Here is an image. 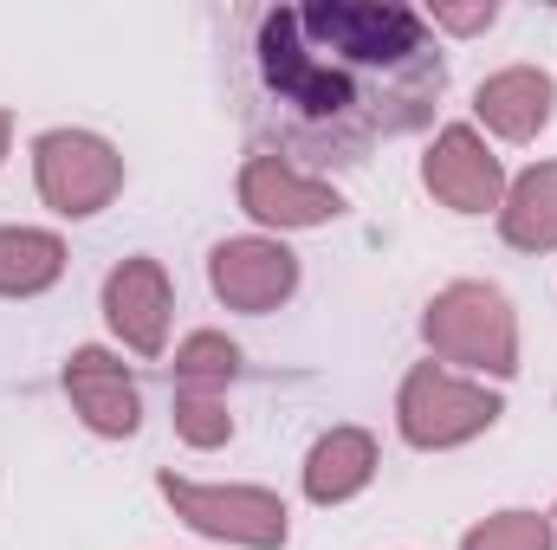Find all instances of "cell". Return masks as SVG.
Instances as JSON below:
<instances>
[{"label": "cell", "mask_w": 557, "mask_h": 550, "mask_svg": "<svg viewBox=\"0 0 557 550\" xmlns=\"http://www.w3.org/2000/svg\"><path fill=\"white\" fill-rule=\"evenodd\" d=\"M447 65L434 26L396 0H311L253 20V130L273 155L363 162L434 117Z\"/></svg>", "instance_id": "6da1fadb"}, {"label": "cell", "mask_w": 557, "mask_h": 550, "mask_svg": "<svg viewBox=\"0 0 557 550\" xmlns=\"http://www.w3.org/2000/svg\"><path fill=\"white\" fill-rule=\"evenodd\" d=\"M421 337L441 363H460L473 376H493L506 383L519 370V317H512V298L486 278H454L428 298L421 311Z\"/></svg>", "instance_id": "7a4b0ae2"}, {"label": "cell", "mask_w": 557, "mask_h": 550, "mask_svg": "<svg viewBox=\"0 0 557 550\" xmlns=\"http://www.w3.org/2000/svg\"><path fill=\"white\" fill-rule=\"evenodd\" d=\"M506 414V402L473 383V376H454L447 363H416L403 376V396H396V427L403 440L421 453H447V447H467L480 440L493 421Z\"/></svg>", "instance_id": "3957f363"}, {"label": "cell", "mask_w": 557, "mask_h": 550, "mask_svg": "<svg viewBox=\"0 0 557 550\" xmlns=\"http://www.w3.org/2000/svg\"><path fill=\"white\" fill-rule=\"evenodd\" d=\"M156 492L169 499V512H175L188 532H201V538H214V545L278 550L292 538V512H285V499L267 492V486H208V479H175V473H162Z\"/></svg>", "instance_id": "277c9868"}, {"label": "cell", "mask_w": 557, "mask_h": 550, "mask_svg": "<svg viewBox=\"0 0 557 550\" xmlns=\"http://www.w3.org/2000/svg\"><path fill=\"white\" fill-rule=\"evenodd\" d=\"M33 182L52 214L91 221L124 195V155L98 130H46L33 142Z\"/></svg>", "instance_id": "5b68a950"}, {"label": "cell", "mask_w": 557, "mask_h": 550, "mask_svg": "<svg viewBox=\"0 0 557 550\" xmlns=\"http://www.w3.org/2000/svg\"><path fill=\"white\" fill-rule=\"evenodd\" d=\"M208 285H214V298L227 311L267 317L298 291V253L273 234H234V240H221L208 253Z\"/></svg>", "instance_id": "8992f818"}, {"label": "cell", "mask_w": 557, "mask_h": 550, "mask_svg": "<svg viewBox=\"0 0 557 550\" xmlns=\"http://www.w3.org/2000/svg\"><path fill=\"white\" fill-rule=\"evenodd\" d=\"M240 208L260 221V227H278V234H298V227H324V221H337L344 214V195L324 182V175H311V168H298V162H285V155H247V168H240Z\"/></svg>", "instance_id": "52a82bcc"}, {"label": "cell", "mask_w": 557, "mask_h": 550, "mask_svg": "<svg viewBox=\"0 0 557 550\" xmlns=\"http://www.w3.org/2000/svg\"><path fill=\"white\" fill-rule=\"evenodd\" d=\"M421 182L454 214H486V208L499 214V201H506V162L493 155V142L480 137L473 124H447L441 137L428 142Z\"/></svg>", "instance_id": "ba28073f"}, {"label": "cell", "mask_w": 557, "mask_h": 550, "mask_svg": "<svg viewBox=\"0 0 557 550\" xmlns=\"http://www.w3.org/2000/svg\"><path fill=\"white\" fill-rule=\"evenodd\" d=\"M65 396H72V414L104 440H131L143 427V389L131 376V363L98 350V343L65 357Z\"/></svg>", "instance_id": "9c48e42d"}, {"label": "cell", "mask_w": 557, "mask_h": 550, "mask_svg": "<svg viewBox=\"0 0 557 550\" xmlns=\"http://www.w3.org/2000/svg\"><path fill=\"white\" fill-rule=\"evenodd\" d=\"M169 317H175V291H169L162 260L137 253V260L111 266V278H104V324L117 330L124 350H137V357H162V343H169Z\"/></svg>", "instance_id": "30bf717a"}, {"label": "cell", "mask_w": 557, "mask_h": 550, "mask_svg": "<svg viewBox=\"0 0 557 550\" xmlns=\"http://www.w3.org/2000/svg\"><path fill=\"white\" fill-rule=\"evenodd\" d=\"M473 111H480V124L499 142H532L557 111V78L539 72V65H506V72L480 78Z\"/></svg>", "instance_id": "8fae6325"}, {"label": "cell", "mask_w": 557, "mask_h": 550, "mask_svg": "<svg viewBox=\"0 0 557 550\" xmlns=\"http://www.w3.org/2000/svg\"><path fill=\"white\" fill-rule=\"evenodd\" d=\"M376 479V440L363 427H331L305 453V499L311 505H344Z\"/></svg>", "instance_id": "7c38bea8"}, {"label": "cell", "mask_w": 557, "mask_h": 550, "mask_svg": "<svg viewBox=\"0 0 557 550\" xmlns=\"http://www.w3.org/2000/svg\"><path fill=\"white\" fill-rule=\"evenodd\" d=\"M499 234L519 253H557V162H539L519 182H506Z\"/></svg>", "instance_id": "4fadbf2b"}, {"label": "cell", "mask_w": 557, "mask_h": 550, "mask_svg": "<svg viewBox=\"0 0 557 550\" xmlns=\"http://www.w3.org/2000/svg\"><path fill=\"white\" fill-rule=\"evenodd\" d=\"M65 278V240L46 227H0V298H39Z\"/></svg>", "instance_id": "5bb4252c"}, {"label": "cell", "mask_w": 557, "mask_h": 550, "mask_svg": "<svg viewBox=\"0 0 557 550\" xmlns=\"http://www.w3.org/2000/svg\"><path fill=\"white\" fill-rule=\"evenodd\" d=\"M175 389H201V396H227V383L240 376V343L221 330H195L175 343Z\"/></svg>", "instance_id": "9a60e30c"}, {"label": "cell", "mask_w": 557, "mask_h": 550, "mask_svg": "<svg viewBox=\"0 0 557 550\" xmlns=\"http://www.w3.org/2000/svg\"><path fill=\"white\" fill-rule=\"evenodd\" d=\"M460 550H557V525L545 512H493L460 538Z\"/></svg>", "instance_id": "2e32d148"}, {"label": "cell", "mask_w": 557, "mask_h": 550, "mask_svg": "<svg viewBox=\"0 0 557 550\" xmlns=\"http://www.w3.org/2000/svg\"><path fill=\"white\" fill-rule=\"evenodd\" d=\"M175 434L195 447V453H214L234 440V414L227 396H201V389H175Z\"/></svg>", "instance_id": "e0dca14e"}, {"label": "cell", "mask_w": 557, "mask_h": 550, "mask_svg": "<svg viewBox=\"0 0 557 550\" xmlns=\"http://www.w3.org/2000/svg\"><path fill=\"white\" fill-rule=\"evenodd\" d=\"M421 20L441 26V33H486V26L499 20V7H493V0H480V7H441V0H434Z\"/></svg>", "instance_id": "ac0fdd59"}, {"label": "cell", "mask_w": 557, "mask_h": 550, "mask_svg": "<svg viewBox=\"0 0 557 550\" xmlns=\"http://www.w3.org/2000/svg\"><path fill=\"white\" fill-rule=\"evenodd\" d=\"M7 142H13V111H0V155H7Z\"/></svg>", "instance_id": "d6986e66"}]
</instances>
